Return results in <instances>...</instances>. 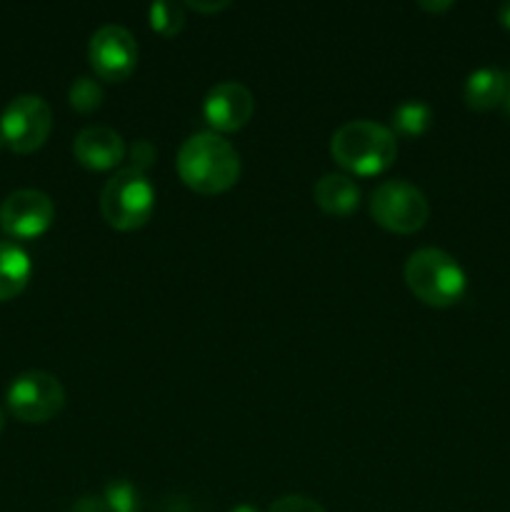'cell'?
Returning a JSON list of instances; mask_svg holds the SVG:
<instances>
[{
	"label": "cell",
	"instance_id": "28",
	"mask_svg": "<svg viewBox=\"0 0 510 512\" xmlns=\"http://www.w3.org/2000/svg\"><path fill=\"white\" fill-rule=\"evenodd\" d=\"M5 430V415H3V410H0V433H3Z\"/></svg>",
	"mask_w": 510,
	"mask_h": 512
},
{
	"label": "cell",
	"instance_id": "16",
	"mask_svg": "<svg viewBox=\"0 0 510 512\" xmlns=\"http://www.w3.org/2000/svg\"><path fill=\"white\" fill-rule=\"evenodd\" d=\"M150 28L155 33L173 38L185 25V5L183 3H153L148 10Z\"/></svg>",
	"mask_w": 510,
	"mask_h": 512
},
{
	"label": "cell",
	"instance_id": "4",
	"mask_svg": "<svg viewBox=\"0 0 510 512\" xmlns=\"http://www.w3.org/2000/svg\"><path fill=\"white\" fill-rule=\"evenodd\" d=\"M100 210L110 228L123 233L143 228L155 210L153 183L138 170H118L100 193Z\"/></svg>",
	"mask_w": 510,
	"mask_h": 512
},
{
	"label": "cell",
	"instance_id": "2",
	"mask_svg": "<svg viewBox=\"0 0 510 512\" xmlns=\"http://www.w3.org/2000/svg\"><path fill=\"white\" fill-rule=\"evenodd\" d=\"M335 163L353 175H380L395 163L398 140L385 125L373 120H350L330 138Z\"/></svg>",
	"mask_w": 510,
	"mask_h": 512
},
{
	"label": "cell",
	"instance_id": "14",
	"mask_svg": "<svg viewBox=\"0 0 510 512\" xmlns=\"http://www.w3.org/2000/svg\"><path fill=\"white\" fill-rule=\"evenodd\" d=\"M505 85H508V78H505L503 70L478 68L475 73L468 75V80H465V105H468L470 110H478V113L498 108V105H503Z\"/></svg>",
	"mask_w": 510,
	"mask_h": 512
},
{
	"label": "cell",
	"instance_id": "20",
	"mask_svg": "<svg viewBox=\"0 0 510 512\" xmlns=\"http://www.w3.org/2000/svg\"><path fill=\"white\" fill-rule=\"evenodd\" d=\"M268 512H325V508L305 495H283L270 505Z\"/></svg>",
	"mask_w": 510,
	"mask_h": 512
},
{
	"label": "cell",
	"instance_id": "17",
	"mask_svg": "<svg viewBox=\"0 0 510 512\" xmlns=\"http://www.w3.org/2000/svg\"><path fill=\"white\" fill-rule=\"evenodd\" d=\"M70 108L78 110V113H93L103 105V85L95 78H88V75H80V78L73 80L68 90Z\"/></svg>",
	"mask_w": 510,
	"mask_h": 512
},
{
	"label": "cell",
	"instance_id": "21",
	"mask_svg": "<svg viewBox=\"0 0 510 512\" xmlns=\"http://www.w3.org/2000/svg\"><path fill=\"white\" fill-rule=\"evenodd\" d=\"M160 512H200V505L193 498H185V495H173L163 503Z\"/></svg>",
	"mask_w": 510,
	"mask_h": 512
},
{
	"label": "cell",
	"instance_id": "8",
	"mask_svg": "<svg viewBox=\"0 0 510 512\" xmlns=\"http://www.w3.org/2000/svg\"><path fill=\"white\" fill-rule=\"evenodd\" d=\"M88 60L100 80L120 83L130 78L138 65V43L123 25H103L90 38Z\"/></svg>",
	"mask_w": 510,
	"mask_h": 512
},
{
	"label": "cell",
	"instance_id": "24",
	"mask_svg": "<svg viewBox=\"0 0 510 512\" xmlns=\"http://www.w3.org/2000/svg\"><path fill=\"white\" fill-rule=\"evenodd\" d=\"M420 8L428 10V13H445V10L453 8V0H443V3H430V0H423Z\"/></svg>",
	"mask_w": 510,
	"mask_h": 512
},
{
	"label": "cell",
	"instance_id": "5",
	"mask_svg": "<svg viewBox=\"0 0 510 512\" xmlns=\"http://www.w3.org/2000/svg\"><path fill=\"white\" fill-rule=\"evenodd\" d=\"M370 215L380 228L410 235L428 223L430 203L423 190L408 180H385L370 195Z\"/></svg>",
	"mask_w": 510,
	"mask_h": 512
},
{
	"label": "cell",
	"instance_id": "19",
	"mask_svg": "<svg viewBox=\"0 0 510 512\" xmlns=\"http://www.w3.org/2000/svg\"><path fill=\"white\" fill-rule=\"evenodd\" d=\"M128 158H130V170H138V173L145 175V170L155 163L158 158V150L150 140H135L128 150Z\"/></svg>",
	"mask_w": 510,
	"mask_h": 512
},
{
	"label": "cell",
	"instance_id": "12",
	"mask_svg": "<svg viewBox=\"0 0 510 512\" xmlns=\"http://www.w3.org/2000/svg\"><path fill=\"white\" fill-rule=\"evenodd\" d=\"M313 198L328 215H350L360 205V188L350 175L328 173L315 183Z\"/></svg>",
	"mask_w": 510,
	"mask_h": 512
},
{
	"label": "cell",
	"instance_id": "26",
	"mask_svg": "<svg viewBox=\"0 0 510 512\" xmlns=\"http://www.w3.org/2000/svg\"><path fill=\"white\" fill-rule=\"evenodd\" d=\"M505 78H508V85H505L503 108H505V113H508V118H510V70H508V73H505Z\"/></svg>",
	"mask_w": 510,
	"mask_h": 512
},
{
	"label": "cell",
	"instance_id": "22",
	"mask_svg": "<svg viewBox=\"0 0 510 512\" xmlns=\"http://www.w3.org/2000/svg\"><path fill=\"white\" fill-rule=\"evenodd\" d=\"M70 512H108V508H105V500L98 498V495H83V498L75 500Z\"/></svg>",
	"mask_w": 510,
	"mask_h": 512
},
{
	"label": "cell",
	"instance_id": "18",
	"mask_svg": "<svg viewBox=\"0 0 510 512\" xmlns=\"http://www.w3.org/2000/svg\"><path fill=\"white\" fill-rule=\"evenodd\" d=\"M103 500L108 512H140L138 490L130 480H110L105 485Z\"/></svg>",
	"mask_w": 510,
	"mask_h": 512
},
{
	"label": "cell",
	"instance_id": "6",
	"mask_svg": "<svg viewBox=\"0 0 510 512\" xmlns=\"http://www.w3.org/2000/svg\"><path fill=\"white\" fill-rule=\"evenodd\" d=\"M5 405H8L10 415L23 423H48L63 410L65 388L53 373L28 370L10 383L8 393H5Z\"/></svg>",
	"mask_w": 510,
	"mask_h": 512
},
{
	"label": "cell",
	"instance_id": "10",
	"mask_svg": "<svg viewBox=\"0 0 510 512\" xmlns=\"http://www.w3.org/2000/svg\"><path fill=\"white\" fill-rule=\"evenodd\" d=\"M255 113V98L238 80L213 85L203 100V118L213 133H233L248 125Z\"/></svg>",
	"mask_w": 510,
	"mask_h": 512
},
{
	"label": "cell",
	"instance_id": "1",
	"mask_svg": "<svg viewBox=\"0 0 510 512\" xmlns=\"http://www.w3.org/2000/svg\"><path fill=\"white\" fill-rule=\"evenodd\" d=\"M178 175L200 195L225 193L240 178V155L223 135L203 130L180 145Z\"/></svg>",
	"mask_w": 510,
	"mask_h": 512
},
{
	"label": "cell",
	"instance_id": "11",
	"mask_svg": "<svg viewBox=\"0 0 510 512\" xmlns=\"http://www.w3.org/2000/svg\"><path fill=\"white\" fill-rule=\"evenodd\" d=\"M73 155L83 168L110 170L125 158V143L120 133L105 125H93L75 135Z\"/></svg>",
	"mask_w": 510,
	"mask_h": 512
},
{
	"label": "cell",
	"instance_id": "25",
	"mask_svg": "<svg viewBox=\"0 0 510 512\" xmlns=\"http://www.w3.org/2000/svg\"><path fill=\"white\" fill-rule=\"evenodd\" d=\"M498 20H500V25H503V28L510 30V3L500 5V8H498Z\"/></svg>",
	"mask_w": 510,
	"mask_h": 512
},
{
	"label": "cell",
	"instance_id": "3",
	"mask_svg": "<svg viewBox=\"0 0 510 512\" xmlns=\"http://www.w3.org/2000/svg\"><path fill=\"white\" fill-rule=\"evenodd\" d=\"M405 283L410 293L430 308H450L468 288L458 260L440 248H420L405 263Z\"/></svg>",
	"mask_w": 510,
	"mask_h": 512
},
{
	"label": "cell",
	"instance_id": "9",
	"mask_svg": "<svg viewBox=\"0 0 510 512\" xmlns=\"http://www.w3.org/2000/svg\"><path fill=\"white\" fill-rule=\"evenodd\" d=\"M53 220L55 205L43 190H15L0 203V228L15 240L40 238L53 225Z\"/></svg>",
	"mask_w": 510,
	"mask_h": 512
},
{
	"label": "cell",
	"instance_id": "7",
	"mask_svg": "<svg viewBox=\"0 0 510 512\" xmlns=\"http://www.w3.org/2000/svg\"><path fill=\"white\" fill-rule=\"evenodd\" d=\"M50 130H53V113L40 95H18L0 115V140L18 155L43 148Z\"/></svg>",
	"mask_w": 510,
	"mask_h": 512
},
{
	"label": "cell",
	"instance_id": "27",
	"mask_svg": "<svg viewBox=\"0 0 510 512\" xmlns=\"http://www.w3.org/2000/svg\"><path fill=\"white\" fill-rule=\"evenodd\" d=\"M230 512H260L258 508H253V505H235Z\"/></svg>",
	"mask_w": 510,
	"mask_h": 512
},
{
	"label": "cell",
	"instance_id": "13",
	"mask_svg": "<svg viewBox=\"0 0 510 512\" xmlns=\"http://www.w3.org/2000/svg\"><path fill=\"white\" fill-rule=\"evenodd\" d=\"M33 263L18 243L0 240V303L13 300L28 288Z\"/></svg>",
	"mask_w": 510,
	"mask_h": 512
},
{
	"label": "cell",
	"instance_id": "23",
	"mask_svg": "<svg viewBox=\"0 0 510 512\" xmlns=\"http://www.w3.org/2000/svg\"><path fill=\"white\" fill-rule=\"evenodd\" d=\"M228 5V0H220V3H185V8H193L198 13H218V10H225Z\"/></svg>",
	"mask_w": 510,
	"mask_h": 512
},
{
	"label": "cell",
	"instance_id": "15",
	"mask_svg": "<svg viewBox=\"0 0 510 512\" xmlns=\"http://www.w3.org/2000/svg\"><path fill=\"white\" fill-rule=\"evenodd\" d=\"M433 125V108L423 100H405L393 110V133L405 138H420Z\"/></svg>",
	"mask_w": 510,
	"mask_h": 512
}]
</instances>
